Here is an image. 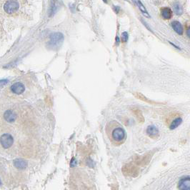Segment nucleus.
I'll return each mask as SVG.
<instances>
[{
  "instance_id": "1",
  "label": "nucleus",
  "mask_w": 190,
  "mask_h": 190,
  "mask_svg": "<svg viewBox=\"0 0 190 190\" xmlns=\"http://www.w3.org/2000/svg\"><path fill=\"white\" fill-rule=\"evenodd\" d=\"M105 131L109 141L114 146H120L126 141V131L121 124L116 120H111L106 124Z\"/></svg>"
},
{
  "instance_id": "2",
  "label": "nucleus",
  "mask_w": 190,
  "mask_h": 190,
  "mask_svg": "<svg viewBox=\"0 0 190 190\" xmlns=\"http://www.w3.org/2000/svg\"><path fill=\"white\" fill-rule=\"evenodd\" d=\"M64 41V35L60 32L53 33L50 35L47 46L51 49H56L61 46Z\"/></svg>"
},
{
  "instance_id": "3",
  "label": "nucleus",
  "mask_w": 190,
  "mask_h": 190,
  "mask_svg": "<svg viewBox=\"0 0 190 190\" xmlns=\"http://www.w3.org/2000/svg\"><path fill=\"white\" fill-rule=\"evenodd\" d=\"M19 3L15 0H10L6 1L4 6V9L8 14H11L19 9Z\"/></svg>"
},
{
  "instance_id": "4",
  "label": "nucleus",
  "mask_w": 190,
  "mask_h": 190,
  "mask_svg": "<svg viewBox=\"0 0 190 190\" xmlns=\"http://www.w3.org/2000/svg\"><path fill=\"white\" fill-rule=\"evenodd\" d=\"M14 143L13 136L9 134H4L1 136V144L4 149H8L11 147Z\"/></svg>"
},
{
  "instance_id": "5",
  "label": "nucleus",
  "mask_w": 190,
  "mask_h": 190,
  "mask_svg": "<svg viewBox=\"0 0 190 190\" xmlns=\"http://www.w3.org/2000/svg\"><path fill=\"white\" fill-rule=\"evenodd\" d=\"M24 85L21 82L14 83V84L11 86V91H12L14 94H22V93L24 92Z\"/></svg>"
},
{
  "instance_id": "6",
  "label": "nucleus",
  "mask_w": 190,
  "mask_h": 190,
  "mask_svg": "<svg viewBox=\"0 0 190 190\" xmlns=\"http://www.w3.org/2000/svg\"><path fill=\"white\" fill-rule=\"evenodd\" d=\"M178 188L181 190H190V178L185 177L180 179L178 183Z\"/></svg>"
},
{
  "instance_id": "7",
  "label": "nucleus",
  "mask_w": 190,
  "mask_h": 190,
  "mask_svg": "<svg viewBox=\"0 0 190 190\" xmlns=\"http://www.w3.org/2000/svg\"><path fill=\"white\" fill-rule=\"evenodd\" d=\"M4 119L6 120L7 122L12 123L15 121V120L16 119V115L15 114V113L11 110H6L4 114Z\"/></svg>"
},
{
  "instance_id": "8",
  "label": "nucleus",
  "mask_w": 190,
  "mask_h": 190,
  "mask_svg": "<svg viewBox=\"0 0 190 190\" xmlns=\"http://www.w3.org/2000/svg\"><path fill=\"white\" fill-rule=\"evenodd\" d=\"M146 134H147L150 137L155 138L159 135V129L154 126V125H151L149 126L146 129Z\"/></svg>"
},
{
  "instance_id": "9",
  "label": "nucleus",
  "mask_w": 190,
  "mask_h": 190,
  "mask_svg": "<svg viewBox=\"0 0 190 190\" xmlns=\"http://www.w3.org/2000/svg\"><path fill=\"white\" fill-rule=\"evenodd\" d=\"M171 26H172L173 29L178 34L182 35L184 32V29H183V26L181 23L178 21H174L171 22Z\"/></svg>"
},
{
  "instance_id": "10",
  "label": "nucleus",
  "mask_w": 190,
  "mask_h": 190,
  "mask_svg": "<svg viewBox=\"0 0 190 190\" xmlns=\"http://www.w3.org/2000/svg\"><path fill=\"white\" fill-rule=\"evenodd\" d=\"M14 165L16 168L19 169H24L27 167L28 163L26 161L21 159H16L14 161Z\"/></svg>"
},
{
  "instance_id": "11",
  "label": "nucleus",
  "mask_w": 190,
  "mask_h": 190,
  "mask_svg": "<svg viewBox=\"0 0 190 190\" xmlns=\"http://www.w3.org/2000/svg\"><path fill=\"white\" fill-rule=\"evenodd\" d=\"M161 15L164 19H169L172 16V11L169 7H163L161 9Z\"/></svg>"
},
{
  "instance_id": "12",
  "label": "nucleus",
  "mask_w": 190,
  "mask_h": 190,
  "mask_svg": "<svg viewBox=\"0 0 190 190\" xmlns=\"http://www.w3.org/2000/svg\"><path fill=\"white\" fill-rule=\"evenodd\" d=\"M57 9V0H51L49 9V16H52Z\"/></svg>"
},
{
  "instance_id": "13",
  "label": "nucleus",
  "mask_w": 190,
  "mask_h": 190,
  "mask_svg": "<svg viewBox=\"0 0 190 190\" xmlns=\"http://www.w3.org/2000/svg\"><path fill=\"white\" fill-rule=\"evenodd\" d=\"M137 4H138V6H139L140 11H141V12L142 13V14L144 15V16H146V17L149 18L150 15L149 14V12H148L147 10H146V8H145L144 4L140 1V0H137Z\"/></svg>"
},
{
  "instance_id": "14",
  "label": "nucleus",
  "mask_w": 190,
  "mask_h": 190,
  "mask_svg": "<svg viewBox=\"0 0 190 190\" xmlns=\"http://www.w3.org/2000/svg\"><path fill=\"white\" fill-rule=\"evenodd\" d=\"M173 9L176 15H181L183 13V9L181 5L179 2H174L173 4Z\"/></svg>"
},
{
  "instance_id": "15",
  "label": "nucleus",
  "mask_w": 190,
  "mask_h": 190,
  "mask_svg": "<svg viewBox=\"0 0 190 190\" xmlns=\"http://www.w3.org/2000/svg\"><path fill=\"white\" fill-rule=\"evenodd\" d=\"M181 123H182V119L180 117L176 118V119L173 120L172 122L171 123V124H170V126H169V129L171 130L176 129V128L178 127Z\"/></svg>"
},
{
  "instance_id": "16",
  "label": "nucleus",
  "mask_w": 190,
  "mask_h": 190,
  "mask_svg": "<svg viewBox=\"0 0 190 190\" xmlns=\"http://www.w3.org/2000/svg\"><path fill=\"white\" fill-rule=\"evenodd\" d=\"M128 37H129L128 33L126 32V31L123 32L122 34H121V41H122V42H126V41H127Z\"/></svg>"
},
{
  "instance_id": "17",
  "label": "nucleus",
  "mask_w": 190,
  "mask_h": 190,
  "mask_svg": "<svg viewBox=\"0 0 190 190\" xmlns=\"http://www.w3.org/2000/svg\"><path fill=\"white\" fill-rule=\"evenodd\" d=\"M186 35H187L188 37L190 38V26L188 28L187 30H186Z\"/></svg>"
},
{
  "instance_id": "18",
  "label": "nucleus",
  "mask_w": 190,
  "mask_h": 190,
  "mask_svg": "<svg viewBox=\"0 0 190 190\" xmlns=\"http://www.w3.org/2000/svg\"><path fill=\"white\" fill-rule=\"evenodd\" d=\"M114 9H115V11H116V12L117 13L118 11H119V9L118 7H116V6H114Z\"/></svg>"
},
{
  "instance_id": "19",
  "label": "nucleus",
  "mask_w": 190,
  "mask_h": 190,
  "mask_svg": "<svg viewBox=\"0 0 190 190\" xmlns=\"http://www.w3.org/2000/svg\"><path fill=\"white\" fill-rule=\"evenodd\" d=\"M103 1H104V2H106V0H103Z\"/></svg>"
}]
</instances>
